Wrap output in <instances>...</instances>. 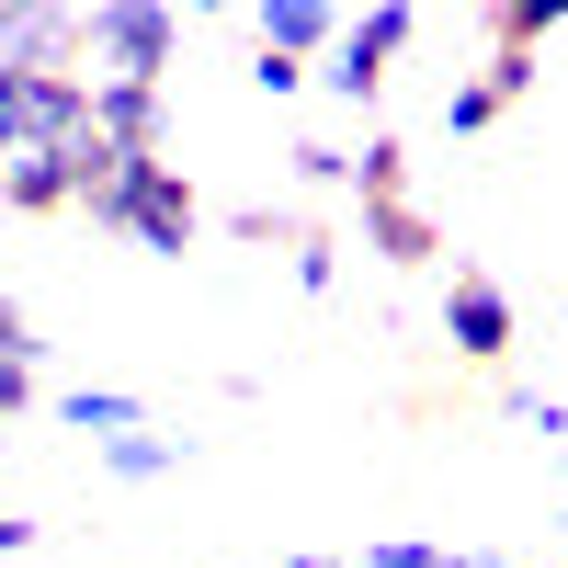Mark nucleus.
Here are the masks:
<instances>
[{
  "mask_svg": "<svg viewBox=\"0 0 568 568\" xmlns=\"http://www.w3.org/2000/svg\"><path fill=\"white\" fill-rule=\"evenodd\" d=\"M535 568H557V557H535Z\"/></svg>",
  "mask_w": 568,
  "mask_h": 568,
  "instance_id": "20",
  "label": "nucleus"
},
{
  "mask_svg": "<svg viewBox=\"0 0 568 568\" xmlns=\"http://www.w3.org/2000/svg\"><path fill=\"white\" fill-rule=\"evenodd\" d=\"M511 420H524V433H546V444H557V433H568V398H546V387H511Z\"/></svg>",
  "mask_w": 568,
  "mask_h": 568,
  "instance_id": "16",
  "label": "nucleus"
},
{
  "mask_svg": "<svg viewBox=\"0 0 568 568\" xmlns=\"http://www.w3.org/2000/svg\"><path fill=\"white\" fill-rule=\"evenodd\" d=\"M91 160V91L69 69L0 80V205H80Z\"/></svg>",
  "mask_w": 568,
  "mask_h": 568,
  "instance_id": "1",
  "label": "nucleus"
},
{
  "mask_svg": "<svg viewBox=\"0 0 568 568\" xmlns=\"http://www.w3.org/2000/svg\"><path fill=\"white\" fill-rule=\"evenodd\" d=\"M284 251H296V284H307V296H329V284H342V240H318V227H296Z\"/></svg>",
  "mask_w": 568,
  "mask_h": 568,
  "instance_id": "14",
  "label": "nucleus"
},
{
  "mask_svg": "<svg viewBox=\"0 0 568 568\" xmlns=\"http://www.w3.org/2000/svg\"><path fill=\"white\" fill-rule=\"evenodd\" d=\"M0 420H12V409H0Z\"/></svg>",
  "mask_w": 568,
  "mask_h": 568,
  "instance_id": "21",
  "label": "nucleus"
},
{
  "mask_svg": "<svg viewBox=\"0 0 568 568\" xmlns=\"http://www.w3.org/2000/svg\"><path fill=\"white\" fill-rule=\"evenodd\" d=\"M69 58H80V12H58V0H0V80L69 69Z\"/></svg>",
  "mask_w": 568,
  "mask_h": 568,
  "instance_id": "5",
  "label": "nucleus"
},
{
  "mask_svg": "<svg viewBox=\"0 0 568 568\" xmlns=\"http://www.w3.org/2000/svg\"><path fill=\"white\" fill-rule=\"evenodd\" d=\"M80 205H91V227H114V240L160 251V262L194 251V227H205L182 160H114V149H91V160H80Z\"/></svg>",
  "mask_w": 568,
  "mask_h": 568,
  "instance_id": "2",
  "label": "nucleus"
},
{
  "mask_svg": "<svg viewBox=\"0 0 568 568\" xmlns=\"http://www.w3.org/2000/svg\"><path fill=\"white\" fill-rule=\"evenodd\" d=\"M364 568H500V557H466V546H433V535H375Z\"/></svg>",
  "mask_w": 568,
  "mask_h": 568,
  "instance_id": "10",
  "label": "nucleus"
},
{
  "mask_svg": "<svg viewBox=\"0 0 568 568\" xmlns=\"http://www.w3.org/2000/svg\"><path fill=\"white\" fill-rule=\"evenodd\" d=\"M171 45H182V12H171V0H91L69 80H80V91H160Z\"/></svg>",
  "mask_w": 568,
  "mask_h": 568,
  "instance_id": "3",
  "label": "nucleus"
},
{
  "mask_svg": "<svg viewBox=\"0 0 568 568\" xmlns=\"http://www.w3.org/2000/svg\"><path fill=\"white\" fill-rule=\"evenodd\" d=\"M58 420H69V433H91V455H103V444H125V433H149V398H125V387H69Z\"/></svg>",
  "mask_w": 568,
  "mask_h": 568,
  "instance_id": "8",
  "label": "nucleus"
},
{
  "mask_svg": "<svg viewBox=\"0 0 568 568\" xmlns=\"http://www.w3.org/2000/svg\"><path fill=\"white\" fill-rule=\"evenodd\" d=\"M284 568H353V557H284Z\"/></svg>",
  "mask_w": 568,
  "mask_h": 568,
  "instance_id": "19",
  "label": "nucleus"
},
{
  "mask_svg": "<svg viewBox=\"0 0 568 568\" xmlns=\"http://www.w3.org/2000/svg\"><path fill=\"white\" fill-rule=\"evenodd\" d=\"M251 91H262V103H296L307 69H296V58H251Z\"/></svg>",
  "mask_w": 568,
  "mask_h": 568,
  "instance_id": "17",
  "label": "nucleus"
},
{
  "mask_svg": "<svg viewBox=\"0 0 568 568\" xmlns=\"http://www.w3.org/2000/svg\"><path fill=\"white\" fill-rule=\"evenodd\" d=\"M296 182H318V194H353V149H329V136H307V149H296Z\"/></svg>",
  "mask_w": 568,
  "mask_h": 568,
  "instance_id": "15",
  "label": "nucleus"
},
{
  "mask_svg": "<svg viewBox=\"0 0 568 568\" xmlns=\"http://www.w3.org/2000/svg\"><path fill=\"white\" fill-rule=\"evenodd\" d=\"M103 466H114L125 489H149V478H171V466H182V444H171V433H125V444H103Z\"/></svg>",
  "mask_w": 568,
  "mask_h": 568,
  "instance_id": "12",
  "label": "nucleus"
},
{
  "mask_svg": "<svg viewBox=\"0 0 568 568\" xmlns=\"http://www.w3.org/2000/svg\"><path fill=\"white\" fill-rule=\"evenodd\" d=\"M0 216H12V205H0Z\"/></svg>",
  "mask_w": 568,
  "mask_h": 568,
  "instance_id": "22",
  "label": "nucleus"
},
{
  "mask_svg": "<svg viewBox=\"0 0 568 568\" xmlns=\"http://www.w3.org/2000/svg\"><path fill=\"white\" fill-rule=\"evenodd\" d=\"M364 251L375 262H433V216H420L409 194H375L364 205Z\"/></svg>",
  "mask_w": 568,
  "mask_h": 568,
  "instance_id": "9",
  "label": "nucleus"
},
{
  "mask_svg": "<svg viewBox=\"0 0 568 568\" xmlns=\"http://www.w3.org/2000/svg\"><path fill=\"white\" fill-rule=\"evenodd\" d=\"M444 342H455L466 364H500V353H511V296H500L489 273H455V284H444Z\"/></svg>",
  "mask_w": 568,
  "mask_h": 568,
  "instance_id": "6",
  "label": "nucleus"
},
{
  "mask_svg": "<svg viewBox=\"0 0 568 568\" xmlns=\"http://www.w3.org/2000/svg\"><path fill=\"white\" fill-rule=\"evenodd\" d=\"M420 34V12L409 0H375V12H342V34H329V58L307 69V80H329L342 91V103H375V91H387V58Z\"/></svg>",
  "mask_w": 568,
  "mask_h": 568,
  "instance_id": "4",
  "label": "nucleus"
},
{
  "mask_svg": "<svg viewBox=\"0 0 568 568\" xmlns=\"http://www.w3.org/2000/svg\"><path fill=\"white\" fill-rule=\"evenodd\" d=\"M489 125H500V91L489 80H455L444 91V136H489Z\"/></svg>",
  "mask_w": 568,
  "mask_h": 568,
  "instance_id": "13",
  "label": "nucleus"
},
{
  "mask_svg": "<svg viewBox=\"0 0 568 568\" xmlns=\"http://www.w3.org/2000/svg\"><path fill=\"white\" fill-rule=\"evenodd\" d=\"M34 546V524H23V511H0V557H23Z\"/></svg>",
  "mask_w": 568,
  "mask_h": 568,
  "instance_id": "18",
  "label": "nucleus"
},
{
  "mask_svg": "<svg viewBox=\"0 0 568 568\" xmlns=\"http://www.w3.org/2000/svg\"><path fill=\"white\" fill-rule=\"evenodd\" d=\"M34 398V329H23V307L0 296V409H23Z\"/></svg>",
  "mask_w": 568,
  "mask_h": 568,
  "instance_id": "11",
  "label": "nucleus"
},
{
  "mask_svg": "<svg viewBox=\"0 0 568 568\" xmlns=\"http://www.w3.org/2000/svg\"><path fill=\"white\" fill-rule=\"evenodd\" d=\"M251 34H262V58L318 69V58H329V34H342V12H329V0H262V12H251Z\"/></svg>",
  "mask_w": 568,
  "mask_h": 568,
  "instance_id": "7",
  "label": "nucleus"
}]
</instances>
